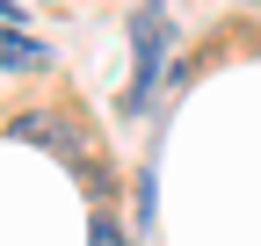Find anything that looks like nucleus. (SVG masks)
I'll use <instances>...</instances> for the list:
<instances>
[{"mask_svg": "<svg viewBox=\"0 0 261 246\" xmlns=\"http://www.w3.org/2000/svg\"><path fill=\"white\" fill-rule=\"evenodd\" d=\"M130 37H138V80H130V109H145L152 80H160V58H167V8H138Z\"/></svg>", "mask_w": 261, "mask_h": 246, "instance_id": "obj_1", "label": "nucleus"}, {"mask_svg": "<svg viewBox=\"0 0 261 246\" xmlns=\"http://www.w3.org/2000/svg\"><path fill=\"white\" fill-rule=\"evenodd\" d=\"M8 138H22V145H51L58 160H80V145H73V131H65L58 116H15Z\"/></svg>", "mask_w": 261, "mask_h": 246, "instance_id": "obj_2", "label": "nucleus"}, {"mask_svg": "<svg viewBox=\"0 0 261 246\" xmlns=\"http://www.w3.org/2000/svg\"><path fill=\"white\" fill-rule=\"evenodd\" d=\"M0 66H8V73L44 66V44H37V37H22V29H0Z\"/></svg>", "mask_w": 261, "mask_h": 246, "instance_id": "obj_3", "label": "nucleus"}, {"mask_svg": "<svg viewBox=\"0 0 261 246\" xmlns=\"http://www.w3.org/2000/svg\"><path fill=\"white\" fill-rule=\"evenodd\" d=\"M87 246H130V239H123L109 218H94V225H87Z\"/></svg>", "mask_w": 261, "mask_h": 246, "instance_id": "obj_4", "label": "nucleus"}, {"mask_svg": "<svg viewBox=\"0 0 261 246\" xmlns=\"http://www.w3.org/2000/svg\"><path fill=\"white\" fill-rule=\"evenodd\" d=\"M0 15H15V0H0Z\"/></svg>", "mask_w": 261, "mask_h": 246, "instance_id": "obj_5", "label": "nucleus"}]
</instances>
